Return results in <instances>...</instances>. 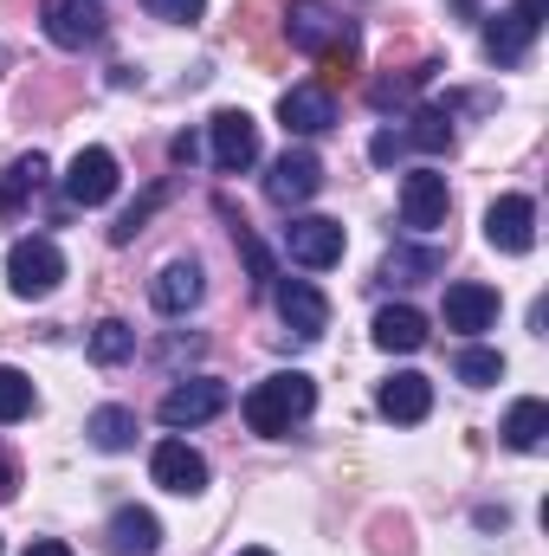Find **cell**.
Instances as JSON below:
<instances>
[{
  "instance_id": "17",
  "label": "cell",
  "mask_w": 549,
  "mask_h": 556,
  "mask_svg": "<svg viewBox=\"0 0 549 556\" xmlns=\"http://www.w3.org/2000/svg\"><path fill=\"white\" fill-rule=\"evenodd\" d=\"M433 72H439V59H413V65H388L375 85H369V104L375 111H408L413 91L420 85H433Z\"/></svg>"
},
{
  "instance_id": "16",
  "label": "cell",
  "mask_w": 549,
  "mask_h": 556,
  "mask_svg": "<svg viewBox=\"0 0 549 556\" xmlns=\"http://www.w3.org/2000/svg\"><path fill=\"white\" fill-rule=\"evenodd\" d=\"M336 33H343V20H336L323 0H291V13H284V39H291L297 52H310V59H317Z\"/></svg>"
},
{
  "instance_id": "23",
  "label": "cell",
  "mask_w": 549,
  "mask_h": 556,
  "mask_svg": "<svg viewBox=\"0 0 549 556\" xmlns=\"http://www.w3.org/2000/svg\"><path fill=\"white\" fill-rule=\"evenodd\" d=\"M498 433H505L518 453H537V446L549 440V408H544V402H518V408L505 415V427H498Z\"/></svg>"
},
{
  "instance_id": "31",
  "label": "cell",
  "mask_w": 549,
  "mask_h": 556,
  "mask_svg": "<svg viewBox=\"0 0 549 556\" xmlns=\"http://www.w3.org/2000/svg\"><path fill=\"white\" fill-rule=\"evenodd\" d=\"M162 201H168V188H149V194H142L137 207H130V214H124V220H117V227H111V240H117V247H130V240H137L142 227H149V214H155V207H162Z\"/></svg>"
},
{
  "instance_id": "29",
  "label": "cell",
  "mask_w": 549,
  "mask_h": 556,
  "mask_svg": "<svg viewBox=\"0 0 549 556\" xmlns=\"http://www.w3.org/2000/svg\"><path fill=\"white\" fill-rule=\"evenodd\" d=\"M452 376H459V382H472V389H491V382H505V356L472 343V350H459V356H452Z\"/></svg>"
},
{
  "instance_id": "28",
  "label": "cell",
  "mask_w": 549,
  "mask_h": 556,
  "mask_svg": "<svg viewBox=\"0 0 549 556\" xmlns=\"http://www.w3.org/2000/svg\"><path fill=\"white\" fill-rule=\"evenodd\" d=\"M33 376L26 369H13V363H0V427H13V420L33 415Z\"/></svg>"
},
{
  "instance_id": "38",
  "label": "cell",
  "mask_w": 549,
  "mask_h": 556,
  "mask_svg": "<svg viewBox=\"0 0 549 556\" xmlns=\"http://www.w3.org/2000/svg\"><path fill=\"white\" fill-rule=\"evenodd\" d=\"M26 556H72L59 538H39V544H26Z\"/></svg>"
},
{
  "instance_id": "36",
  "label": "cell",
  "mask_w": 549,
  "mask_h": 556,
  "mask_svg": "<svg viewBox=\"0 0 549 556\" xmlns=\"http://www.w3.org/2000/svg\"><path fill=\"white\" fill-rule=\"evenodd\" d=\"M511 13H518V20H524V26H537V33H544V0H518V7H511Z\"/></svg>"
},
{
  "instance_id": "24",
  "label": "cell",
  "mask_w": 549,
  "mask_h": 556,
  "mask_svg": "<svg viewBox=\"0 0 549 556\" xmlns=\"http://www.w3.org/2000/svg\"><path fill=\"white\" fill-rule=\"evenodd\" d=\"M317 59H323V91H330V85H349V78H356V65H362V39H356V26L343 20V33H336Z\"/></svg>"
},
{
  "instance_id": "35",
  "label": "cell",
  "mask_w": 549,
  "mask_h": 556,
  "mask_svg": "<svg viewBox=\"0 0 549 556\" xmlns=\"http://www.w3.org/2000/svg\"><path fill=\"white\" fill-rule=\"evenodd\" d=\"M168 155H175L181 168H188V162H201V137H188V130H181V137L168 142Z\"/></svg>"
},
{
  "instance_id": "20",
  "label": "cell",
  "mask_w": 549,
  "mask_h": 556,
  "mask_svg": "<svg viewBox=\"0 0 549 556\" xmlns=\"http://www.w3.org/2000/svg\"><path fill=\"white\" fill-rule=\"evenodd\" d=\"M155 544H162V525H155L142 505H124V511L111 518V551L117 556H155Z\"/></svg>"
},
{
  "instance_id": "37",
  "label": "cell",
  "mask_w": 549,
  "mask_h": 556,
  "mask_svg": "<svg viewBox=\"0 0 549 556\" xmlns=\"http://www.w3.org/2000/svg\"><path fill=\"white\" fill-rule=\"evenodd\" d=\"M13 492H20V472H13V459H7V453H0V505H7V498H13Z\"/></svg>"
},
{
  "instance_id": "34",
  "label": "cell",
  "mask_w": 549,
  "mask_h": 556,
  "mask_svg": "<svg viewBox=\"0 0 549 556\" xmlns=\"http://www.w3.org/2000/svg\"><path fill=\"white\" fill-rule=\"evenodd\" d=\"M369 155H375V162H382V168H395V162H401V155H408V137H401V130H382V137L369 142Z\"/></svg>"
},
{
  "instance_id": "40",
  "label": "cell",
  "mask_w": 549,
  "mask_h": 556,
  "mask_svg": "<svg viewBox=\"0 0 549 556\" xmlns=\"http://www.w3.org/2000/svg\"><path fill=\"white\" fill-rule=\"evenodd\" d=\"M0 72H7V46H0Z\"/></svg>"
},
{
  "instance_id": "1",
  "label": "cell",
  "mask_w": 549,
  "mask_h": 556,
  "mask_svg": "<svg viewBox=\"0 0 549 556\" xmlns=\"http://www.w3.org/2000/svg\"><path fill=\"white\" fill-rule=\"evenodd\" d=\"M317 408V382L304 376V369H278V376H266L253 395H246V427L253 433H266V440H278V433H291L297 420Z\"/></svg>"
},
{
  "instance_id": "19",
  "label": "cell",
  "mask_w": 549,
  "mask_h": 556,
  "mask_svg": "<svg viewBox=\"0 0 549 556\" xmlns=\"http://www.w3.org/2000/svg\"><path fill=\"white\" fill-rule=\"evenodd\" d=\"M375 343H382L388 356H413V350L426 343V317H420L413 304H388V311H375Z\"/></svg>"
},
{
  "instance_id": "33",
  "label": "cell",
  "mask_w": 549,
  "mask_h": 556,
  "mask_svg": "<svg viewBox=\"0 0 549 556\" xmlns=\"http://www.w3.org/2000/svg\"><path fill=\"white\" fill-rule=\"evenodd\" d=\"M375 551H382V556H408L413 551V544H408V525H401V518H395V525L382 518V525H375Z\"/></svg>"
},
{
  "instance_id": "10",
  "label": "cell",
  "mask_w": 549,
  "mask_h": 556,
  "mask_svg": "<svg viewBox=\"0 0 549 556\" xmlns=\"http://www.w3.org/2000/svg\"><path fill=\"white\" fill-rule=\"evenodd\" d=\"M446 175H433V168H413L408 181H401V227L413 233H433V227H446Z\"/></svg>"
},
{
  "instance_id": "14",
  "label": "cell",
  "mask_w": 549,
  "mask_h": 556,
  "mask_svg": "<svg viewBox=\"0 0 549 556\" xmlns=\"http://www.w3.org/2000/svg\"><path fill=\"white\" fill-rule=\"evenodd\" d=\"M491 317H498V291L491 285H472V278L446 285V330L478 337V330H491Z\"/></svg>"
},
{
  "instance_id": "39",
  "label": "cell",
  "mask_w": 549,
  "mask_h": 556,
  "mask_svg": "<svg viewBox=\"0 0 549 556\" xmlns=\"http://www.w3.org/2000/svg\"><path fill=\"white\" fill-rule=\"evenodd\" d=\"M240 556H272V551H240Z\"/></svg>"
},
{
  "instance_id": "7",
  "label": "cell",
  "mask_w": 549,
  "mask_h": 556,
  "mask_svg": "<svg viewBox=\"0 0 549 556\" xmlns=\"http://www.w3.org/2000/svg\"><path fill=\"white\" fill-rule=\"evenodd\" d=\"M485 240L498 253H531L537 247V207H531V194H498L485 207Z\"/></svg>"
},
{
  "instance_id": "13",
  "label": "cell",
  "mask_w": 549,
  "mask_h": 556,
  "mask_svg": "<svg viewBox=\"0 0 549 556\" xmlns=\"http://www.w3.org/2000/svg\"><path fill=\"white\" fill-rule=\"evenodd\" d=\"M253 162H259V124L246 111H220L214 117V168L220 175H240Z\"/></svg>"
},
{
  "instance_id": "21",
  "label": "cell",
  "mask_w": 549,
  "mask_h": 556,
  "mask_svg": "<svg viewBox=\"0 0 549 556\" xmlns=\"http://www.w3.org/2000/svg\"><path fill=\"white\" fill-rule=\"evenodd\" d=\"M531 39H537V26H524L518 13H485V52L498 65H518L531 52Z\"/></svg>"
},
{
  "instance_id": "5",
  "label": "cell",
  "mask_w": 549,
  "mask_h": 556,
  "mask_svg": "<svg viewBox=\"0 0 549 556\" xmlns=\"http://www.w3.org/2000/svg\"><path fill=\"white\" fill-rule=\"evenodd\" d=\"M272 304H278V317H284V330L304 337V343H317L323 324H330V304H323V291L310 278H272Z\"/></svg>"
},
{
  "instance_id": "9",
  "label": "cell",
  "mask_w": 549,
  "mask_h": 556,
  "mask_svg": "<svg viewBox=\"0 0 549 556\" xmlns=\"http://www.w3.org/2000/svg\"><path fill=\"white\" fill-rule=\"evenodd\" d=\"M317 188H323V162L310 149H284L272 162V175H266V194H272L278 207H304Z\"/></svg>"
},
{
  "instance_id": "4",
  "label": "cell",
  "mask_w": 549,
  "mask_h": 556,
  "mask_svg": "<svg viewBox=\"0 0 549 556\" xmlns=\"http://www.w3.org/2000/svg\"><path fill=\"white\" fill-rule=\"evenodd\" d=\"M39 20H46V39L65 46V52H85L104 39V7L98 0H39Z\"/></svg>"
},
{
  "instance_id": "18",
  "label": "cell",
  "mask_w": 549,
  "mask_h": 556,
  "mask_svg": "<svg viewBox=\"0 0 549 556\" xmlns=\"http://www.w3.org/2000/svg\"><path fill=\"white\" fill-rule=\"evenodd\" d=\"M375 408L388 420H426V408H433V382L426 376H413V369H401V376H388L382 389H375Z\"/></svg>"
},
{
  "instance_id": "2",
  "label": "cell",
  "mask_w": 549,
  "mask_h": 556,
  "mask_svg": "<svg viewBox=\"0 0 549 556\" xmlns=\"http://www.w3.org/2000/svg\"><path fill=\"white\" fill-rule=\"evenodd\" d=\"M59 278H65V253H59L52 240H20V247L7 253V285H13V298H52Z\"/></svg>"
},
{
  "instance_id": "25",
  "label": "cell",
  "mask_w": 549,
  "mask_h": 556,
  "mask_svg": "<svg viewBox=\"0 0 549 556\" xmlns=\"http://www.w3.org/2000/svg\"><path fill=\"white\" fill-rule=\"evenodd\" d=\"M85 433H91L98 453H124V446H137V415L130 408H98L85 420Z\"/></svg>"
},
{
  "instance_id": "30",
  "label": "cell",
  "mask_w": 549,
  "mask_h": 556,
  "mask_svg": "<svg viewBox=\"0 0 549 556\" xmlns=\"http://www.w3.org/2000/svg\"><path fill=\"white\" fill-rule=\"evenodd\" d=\"M439 266H446V260H439L433 247H426V253H408V247L388 253V278H395V285H420V278H433Z\"/></svg>"
},
{
  "instance_id": "3",
  "label": "cell",
  "mask_w": 549,
  "mask_h": 556,
  "mask_svg": "<svg viewBox=\"0 0 549 556\" xmlns=\"http://www.w3.org/2000/svg\"><path fill=\"white\" fill-rule=\"evenodd\" d=\"M284 253H291V266H304V273H323V266H336V260H343V220L297 214V220L284 227Z\"/></svg>"
},
{
  "instance_id": "6",
  "label": "cell",
  "mask_w": 549,
  "mask_h": 556,
  "mask_svg": "<svg viewBox=\"0 0 549 556\" xmlns=\"http://www.w3.org/2000/svg\"><path fill=\"white\" fill-rule=\"evenodd\" d=\"M117 194V155L111 149H78L65 168V201L72 207H104Z\"/></svg>"
},
{
  "instance_id": "12",
  "label": "cell",
  "mask_w": 549,
  "mask_h": 556,
  "mask_svg": "<svg viewBox=\"0 0 549 556\" xmlns=\"http://www.w3.org/2000/svg\"><path fill=\"white\" fill-rule=\"evenodd\" d=\"M278 124H284L291 137H323V130L336 124V98H330L323 85H291V91L278 98Z\"/></svg>"
},
{
  "instance_id": "8",
  "label": "cell",
  "mask_w": 549,
  "mask_h": 556,
  "mask_svg": "<svg viewBox=\"0 0 549 556\" xmlns=\"http://www.w3.org/2000/svg\"><path fill=\"white\" fill-rule=\"evenodd\" d=\"M149 472H155V485H162V492H175V498L207 492V459H201L188 440H162V446L149 453Z\"/></svg>"
},
{
  "instance_id": "27",
  "label": "cell",
  "mask_w": 549,
  "mask_h": 556,
  "mask_svg": "<svg viewBox=\"0 0 549 556\" xmlns=\"http://www.w3.org/2000/svg\"><path fill=\"white\" fill-rule=\"evenodd\" d=\"M401 137H408V149H426V155L452 149V124H446V104H426V111H413Z\"/></svg>"
},
{
  "instance_id": "22",
  "label": "cell",
  "mask_w": 549,
  "mask_h": 556,
  "mask_svg": "<svg viewBox=\"0 0 549 556\" xmlns=\"http://www.w3.org/2000/svg\"><path fill=\"white\" fill-rule=\"evenodd\" d=\"M46 175H52V168H46V155H39V149H33V155H20V162L0 175V214H13L26 194H39V188H46Z\"/></svg>"
},
{
  "instance_id": "32",
  "label": "cell",
  "mask_w": 549,
  "mask_h": 556,
  "mask_svg": "<svg viewBox=\"0 0 549 556\" xmlns=\"http://www.w3.org/2000/svg\"><path fill=\"white\" fill-rule=\"evenodd\" d=\"M142 7H149L155 20H175V26H188V20H201V7H207V0H142Z\"/></svg>"
},
{
  "instance_id": "26",
  "label": "cell",
  "mask_w": 549,
  "mask_h": 556,
  "mask_svg": "<svg viewBox=\"0 0 549 556\" xmlns=\"http://www.w3.org/2000/svg\"><path fill=\"white\" fill-rule=\"evenodd\" d=\"M130 356H137V330H130L124 317H104V324L91 330V363L117 369V363H130Z\"/></svg>"
},
{
  "instance_id": "15",
  "label": "cell",
  "mask_w": 549,
  "mask_h": 556,
  "mask_svg": "<svg viewBox=\"0 0 549 556\" xmlns=\"http://www.w3.org/2000/svg\"><path fill=\"white\" fill-rule=\"evenodd\" d=\"M201 291H207V278H201L194 260H168V266L155 273V285H149V298H155L162 317H188V311L201 304Z\"/></svg>"
},
{
  "instance_id": "11",
  "label": "cell",
  "mask_w": 549,
  "mask_h": 556,
  "mask_svg": "<svg viewBox=\"0 0 549 556\" xmlns=\"http://www.w3.org/2000/svg\"><path fill=\"white\" fill-rule=\"evenodd\" d=\"M220 408H227V382H214V376L175 382V389L162 395V420H168V427H201V420H214Z\"/></svg>"
}]
</instances>
